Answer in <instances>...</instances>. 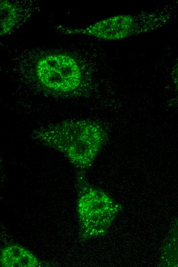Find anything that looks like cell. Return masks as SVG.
Masks as SVG:
<instances>
[{
    "mask_svg": "<svg viewBox=\"0 0 178 267\" xmlns=\"http://www.w3.org/2000/svg\"><path fill=\"white\" fill-rule=\"evenodd\" d=\"M31 137L63 156L79 170L90 168L107 138L104 128L88 120H68L35 129Z\"/></svg>",
    "mask_w": 178,
    "mask_h": 267,
    "instance_id": "1",
    "label": "cell"
},
{
    "mask_svg": "<svg viewBox=\"0 0 178 267\" xmlns=\"http://www.w3.org/2000/svg\"><path fill=\"white\" fill-rule=\"evenodd\" d=\"M77 213L80 237L86 240L104 235L122 208L108 194L90 185L83 174L76 177Z\"/></svg>",
    "mask_w": 178,
    "mask_h": 267,
    "instance_id": "2",
    "label": "cell"
},
{
    "mask_svg": "<svg viewBox=\"0 0 178 267\" xmlns=\"http://www.w3.org/2000/svg\"><path fill=\"white\" fill-rule=\"evenodd\" d=\"M162 22L158 14L152 11L118 14L82 28H77L75 33L104 40H119L150 32L158 28Z\"/></svg>",
    "mask_w": 178,
    "mask_h": 267,
    "instance_id": "3",
    "label": "cell"
},
{
    "mask_svg": "<svg viewBox=\"0 0 178 267\" xmlns=\"http://www.w3.org/2000/svg\"><path fill=\"white\" fill-rule=\"evenodd\" d=\"M36 78L43 87L58 93H69L79 88L82 74L78 62L62 54H48L41 58L35 68Z\"/></svg>",
    "mask_w": 178,
    "mask_h": 267,
    "instance_id": "4",
    "label": "cell"
},
{
    "mask_svg": "<svg viewBox=\"0 0 178 267\" xmlns=\"http://www.w3.org/2000/svg\"><path fill=\"white\" fill-rule=\"evenodd\" d=\"M0 264L3 267H40L42 264L30 251L16 244H9L1 251Z\"/></svg>",
    "mask_w": 178,
    "mask_h": 267,
    "instance_id": "5",
    "label": "cell"
},
{
    "mask_svg": "<svg viewBox=\"0 0 178 267\" xmlns=\"http://www.w3.org/2000/svg\"><path fill=\"white\" fill-rule=\"evenodd\" d=\"M23 7L17 2L8 0L0 2L1 36L11 33L19 26L27 14Z\"/></svg>",
    "mask_w": 178,
    "mask_h": 267,
    "instance_id": "6",
    "label": "cell"
},
{
    "mask_svg": "<svg viewBox=\"0 0 178 267\" xmlns=\"http://www.w3.org/2000/svg\"><path fill=\"white\" fill-rule=\"evenodd\" d=\"M160 265L178 267V222L171 228L163 246Z\"/></svg>",
    "mask_w": 178,
    "mask_h": 267,
    "instance_id": "7",
    "label": "cell"
}]
</instances>
